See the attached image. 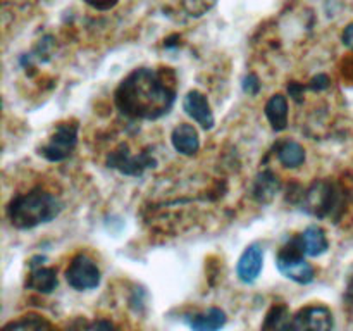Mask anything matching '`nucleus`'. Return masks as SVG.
<instances>
[{"instance_id":"a878e982","label":"nucleus","mask_w":353,"mask_h":331,"mask_svg":"<svg viewBox=\"0 0 353 331\" xmlns=\"http://www.w3.org/2000/svg\"><path fill=\"white\" fill-rule=\"evenodd\" d=\"M288 92H290V95L293 97V99L300 100V97H302V93H303V86L299 85V83H290Z\"/></svg>"},{"instance_id":"2eb2a0df","label":"nucleus","mask_w":353,"mask_h":331,"mask_svg":"<svg viewBox=\"0 0 353 331\" xmlns=\"http://www.w3.org/2000/svg\"><path fill=\"white\" fill-rule=\"evenodd\" d=\"M300 240H302L303 252L309 257H319V255L326 254L327 248H330V241H327L326 233L321 226H309L302 234H300Z\"/></svg>"},{"instance_id":"1a4fd4ad","label":"nucleus","mask_w":353,"mask_h":331,"mask_svg":"<svg viewBox=\"0 0 353 331\" xmlns=\"http://www.w3.org/2000/svg\"><path fill=\"white\" fill-rule=\"evenodd\" d=\"M183 110L190 117H193L203 130H212L214 124H216L209 100L199 90H192V92L186 93V97L183 99Z\"/></svg>"},{"instance_id":"dca6fc26","label":"nucleus","mask_w":353,"mask_h":331,"mask_svg":"<svg viewBox=\"0 0 353 331\" xmlns=\"http://www.w3.org/2000/svg\"><path fill=\"white\" fill-rule=\"evenodd\" d=\"M265 116L274 131H283L288 126V100L285 95H272L265 103Z\"/></svg>"},{"instance_id":"4be33fe9","label":"nucleus","mask_w":353,"mask_h":331,"mask_svg":"<svg viewBox=\"0 0 353 331\" xmlns=\"http://www.w3.org/2000/svg\"><path fill=\"white\" fill-rule=\"evenodd\" d=\"M117 2L119 0H85V3H88L90 7L97 10H110L117 6Z\"/></svg>"},{"instance_id":"f257e3e1","label":"nucleus","mask_w":353,"mask_h":331,"mask_svg":"<svg viewBox=\"0 0 353 331\" xmlns=\"http://www.w3.org/2000/svg\"><path fill=\"white\" fill-rule=\"evenodd\" d=\"M114 100L117 109L131 119H159L176 102L174 71L168 68L134 69L119 83Z\"/></svg>"},{"instance_id":"6ab92c4d","label":"nucleus","mask_w":353,"mask_h":331,"mask_svg":"<svg viewBox=\"0 0 353 331\" xmlns=\"http://www.w3.org/2000/svg\"><path fill=\"white\" fill-rule=\"evenodd\" d=\"M3 331H54V328L40 316H24L7 324Z\"/></svg>"},{"instance_id":"b1692460","label":"nucleus","mask_w":353,"mask_h":331,"mask_svg":"<svg viewBox=\"0 0 353 331\" xmlns=\"http://www.w3.org/2000/svg\"><path fill=\"white\" fill-rule=\"evenodd\" d=\"M341 41H343L345 47H348L353 50V23L348 24L343 30V34H341Z\"/></svg>"},{"instance_id":"9d476101","label":"nucleus","mask_w":353,"mask_h":331,"mask_svg":"<svg viewBox=\"0 0 353 331\" xmlns=\"http://www.w3.org/2000/svg\"><path fill=\"white\" fill-rule=\"evenodd\" d=\"M264 265V252L257 243L248 245L236 264V274L243 283H254L261 276Z\"/></svg>"},{"instance_id":"ddd939ff","label":"nucleus","mask_w":353,"mask_h":331,"mask_svg":"<svg viewBox=\"0 0 353 331\" xmlns=\"http://www.w3.org/2000/svg\"><path fill=\"white\" fill-rule=\"evenodd\" d=\"M262 331H295V317L285 303H276L265 314Z\"/></svg>"},{"instance_id":"5701e85b","label":"nucleus","mask_w":353,"mask_h":331,"mask_svg":"<svg viewBox=\"0 0 353 331\" xmlns=\"http://www.w3.org/2000/svg\"><path fill=\"white\" fill-rule=\"evenodd\" d=\"M330 78H327L326 74H317L316 78H312V81L309 83V88L310 90H317V92H319V90H326V88H330Z\"/></svg>"},{"instance_id":"6e6552de","label":"nucleus","mask_w":353,"mask_h":331,"mask_svg":"<svg viewBox=\"0 0 353 331\" xmlns=\"http://www.w3.org/2000/svg\"><path fill=\"white\" fill-rule=\"evenodd\" d=\"M295 331H333V314L324 305H309L295 316Z\"/></svg>"},{"instance_id":"f3484780","label":"nucleus","mask_w":353,"mask_h":331,"mask_svg":"<svg viewBox=\"0 0 353 331\" xmlns=\"http://www.w3.org/2000/svg\"><path fill=\"white\" fill-rule=\"evenodd\" d=\"M279 190V179L274 172L262 171L254 185V199L261 203H268L274 199Z\"/></svg>"},{"instance_id":"f03ea898","label":"nucleus","mask_w":353,"mask_h":331,"mask_svg":"<svg viewBox=\"0 0 353 331\" xmlns=\"http://www.w3.org/2000/svg\"><path fill=\"white\" fill-rule=\"evenodd\" d=\"M62 210L61 200L45 190H31L14 197L7 205V217L17 230H31L50 223Z\"/></svg>"},{"instance_id":"4468645a","label":"nucleus","mask_w":353,"mask_h":331,"mask_svg":"<svg viewBox=\"0 0 353 331\" xmlns=\"http://www.w3.org/2000/svg\"><path fill=\"white\" fill-rule=\"evenodd\" d=\"M55 286H57V271L54 268H45V265L31 268L26 279V288L38 293H52Z\"/></svg>"},{"instance_id":"a211bd4d","label":"nucleus","mask_w":353,"mask_h":331,"mask_svg":"<svg viewBox=\"0 0 353 331\" xmlns=\"http://www.w3.org/2000/svg\"><path fill=\"white\" fill-rule=\"evenodd\" d=\"M278 159L286 168H299L305 161V150L300 143L293 140H286L279 143L278 147Z\"/></svg>"},{"instance_id":"20e7f679","label":"nucleus","mask_w":353,"mask_h":331,"mask_svg":"<svg viewBox=\"0 0 353 331\" xmlns=\"http://www.w3.org/2000/svg\"><path fill=\"white\" fill-rule=\"evenodd\" d=\"M303 209L316 217H327L340 205V192L330 181H317L302 195Z\"/></svg>"},{"instance_id":"f8f14e48","label":"nucleus","mask_w":353,"mask_h":331,"mask_svg":"<svg viewBox=\"0 0 353 331\" xmlns=\"http://www.w3.org/2000/svg\"><path fill=\"white\" fill-rule=\"evenodd\" d=\"M185 321L188 323L192 331H219L226 324L228 317L224 310L212 307V309L205 310V312L188 316Z\"/></svg>"},{"instance_id":"7ed1b4c3","label":"nucleus","mask_w":353,"mask_h":331,"mask_svg":"<svg viewBox=\"0 0 353 331\" xmlns=\"http://www.w3.org/2000/svg\"><path fill=\"white\" fill-rule=\"evenodd\" d=\"M276 265L283 276H286L292 281L300 283V285H309L316 278V271L305 261V252H303L300 234L292 238L286 245H283L281 250L276 255Z\"/></svg>"},{"instance_id":"412c9836","label":"nucleus","mask_w":353,"mask_h":331,"mask_svg":"<svg viewBox=\"0 0 353 331\" xmlns=\"http://www.w3.org/2000/svg\"><path fill=\"white\" fill-rule=\"evenodd\" d=\"M259 90H261V81H259L257 74H247L243 78V92L248 95H257Z\"/></svg>"},{"instance_id":"393cba45","label":"nucleus","mask_w":353,"mask_h":331,"mask_svg":"<svg viewBox=\"0 0 353 331\" xmlns=\"http://www.w3.org/2000/svg\"><path fill=\"white\" fill-rule=\"evenodd\" d=\"M93 331H117V330L110 321L102 319V321H97L95 326H93Z\"/></svg>"},{"instance_id":"39448f33","label":"nucleus","mask_w":353,"mask_h":331,"mask_svg":"<svg viewBox=\"0 0 353 331\" xmlns=\"http://www.w3.org/2000/svg\"><path fill=\"white\" fill-rule=\"evenodd\" d=\"M78 143V124L61 123L50 134L47 143L41 145L40 155L50 162L65 161Z\"/></svg>"},{"instance_id":"423d86ee","label":"nucleus","mask_w":353,"mask_h":331,"mask_svg":"<svg viewBox=\"0 0 353 331\" xmlns=\"http://www.w3.org/2000/svg\"><path fill=\"white\" fill-rule=\"evenodd\" d=\"M65 281L74 290H92L100 285V269L88 255L78 254L65 269Z\"/></svg>"},{"instance_id":"aec40b11","label":"nucleus","mask_w":353,"mask_h":331,"mask_svg":"<svg viewBox=\"0 0 353 331\" xmlns=\"http://www.w3.org/2000/svg\"><path fill=\"white\" fill-rule=\"evenodd\" d=\"M216 0H188L186 7H188V12L192 16H202L205 10H209L214 6Z\"/></svg>"},{"instance_id":"9b49d317","label":"nucleus","mask_w":353,"mask_h":331,"mask_svg":"<svg viewBox=\"0 0 353 331\" xmlns=\"http://www.w3.org/2000/svg\"><path fill=\"white\" fill-rule=\"evenodd\" d=\"M172 147L176 152L183 155H195L200 150L199 131L192 124H179L171 133Z\"/></svg>"},{"instance_id":"0eeeda50","label":"nucleus","mask_w":353,"mask_h":331,"mask_svg":"<svg viewBox=\"0 0 353 331\" xmlns=\"http://www.w3.org/2000/svg\"><path fill=\"white\" fill-rule=\"evenodd\" d=\"M107 164H109V168L117 169V171H121L123 174L138 176L141 174L145 169L152 168V166L155 164V161L148 154H140V155L130 154L126 145H121L117 150H114L112 154L109 155Z\"/></svg>"}]
</instances>
